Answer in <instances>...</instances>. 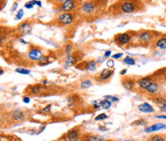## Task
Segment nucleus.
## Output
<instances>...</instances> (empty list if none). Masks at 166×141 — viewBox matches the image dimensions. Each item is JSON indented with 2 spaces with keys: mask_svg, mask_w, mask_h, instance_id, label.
<instances>
[{
  "mask_svg": "<svg viewBox=\"0 0 166 141\" xmlns=\"http://www.w3.org/2000/svg\"><path fill=\"white\" fill-rule=\"evenodd\" d=\"M121 10H122L123 13L131 14V13H133L136 10V4L133 3V2H124L121 5Z\"/></svg>",
  "mask_w": 166,
  "mask_h": 141,
  "instance_id": "obj_1",
  "label": "nucleus"
},
{
  "mask_svg": "<svg viewBox=\"0 0 166 141\" xmlns=\"http://www.w3.org/2000/svg\"><path fill=\"white\" fill-rule=\"evenodd\" d=\"M115 40H116L118 44H120V45H125V44H128L131 41V36L129 35L128 33L120 34V35H118L116 38H115Z\"/></svg>",
  "mask_w": 166,
  "mask_h": 141,
  "instance_id": "obj_2",
  "label": "nucleus"
},
{
  "mask_svg": "<svg viewBox=\"0 0 166 141\" xmlns=\"http://www.w3.org/2000/svg\"><path fill=\"white\" fill-rule=\"evenodd\" d=\"M82 10H83V12L86 13V14H92V13L95 12L96 6L93 2H86V3L83 4Z\"/></svg>",
  "mask_w": 166,
  "mask_h": 141,
  "instance_id": "obj_3",
  "label": "nucleus"
},
{
  "mask_svg": "<svg viewBox=\"0 0 166 141\" xmlns=\"http://www.w3.org/2000/svg\"><path fill=\"white\" fill-rule=\"evenodd\" d=\"M59 21L62 23V24H70L71 22L73 21V17L68 13H64L59 17Z\"/></svg>",
  "mask_w": 166,
  "mask_h": 141,
  "instance_id": "obj_4",
  "label": "nucleus"
},
{
  "mask_svg": "<svg viewBox=\"0 0 166 141\" xmlns=\"http://www.w3.org/2000/svg\"><path fill=\"white\" fill-rule=\"evenodd\" d=\"M75 7V2L71 1V0H66L64 3L62 4V7H60V11L62 12H69L72 11Z\"/></svg>",
  "mask_w": 166,
  "mask_h": 141,
  "instance_id": "obj_5",
  "label": "nucleus"
},
{
  "mask_svg": "<svg viewBox=\"0 0 166 141\" xmlns=\"http://www.w3.org/2000/svg\"><path fill=\"white\" fill-rule=\"evenodd\" d=\"M166 128V125L163 124V123H157V124H154L150 127H147L145 129V132H157V130H160L162 129H165Z\"/></svg>",
  "mask_w": 166,
  "mask_h": 141,
  "instance_id": "obj_6",
  "label": "nucleus"
},
{
  "mask_svg": "<svg viewBox=\"0 0 166 141\" xmlns=\"http://www.w3.org/2000/svg\"><path fill=\"white\" fill-rule=\"evenodd\" d=\"M41 51L39 49H33V50L30 51L29 53V58H30L32 61H36V62H39V60L41 59Z\"/></svg>",
  "mask_w": 166,
  "mask_h": 141,
  "instance_id": "obj_7",
  "label": "nucleus"
},
{
  "mask_svg": "<svg viewBox=\"0 0 166 141\" xmlns=\"http://www.w3.org/2000/svg\"><path fill=\"white\" fill-rule=\"evenodd\" d=\"M152 38H153V35L149 31H145V32H142L138 35V38L141 42H149L152 40Z\"/></svg>",
  "mask_w": 166,
  "mask_h": 141,
  "instance_id": "obj_8",
  "label": "nucleus"
},
{
  "mask_svg": "<svg viewBox=\"0 0 166 141\" xmlns=\"http://www.w3.org/2000/svg\"><path fill=\"white\" fill-rule=\"evenodd\" d=\"M153 82H152V79L151 77H144V78H141V79L138 80V85L139 87L143 89H146L147 87L151 85Z\"/></svg>",
  "mask_w": 166,
  "mask_h": 141,
  "instance_id": "obj_9",
  "label": "nucleus"
},
{
  "mask_svg": "<svg viewBox=\"0 0 166 141\" xmlns=\"http://www.w3.org/2000/svg\"><path fill=\"white\" fill-rule=\"evenodd\" d=\"M138 109L142 112H146V113H149V112H154L155 109L154 108L148 103H143L141 105L138 106Z\"/></svg>",
  "mask_w": 166,
  "mask_h": 141,
  "instance_id": "obj_10",
  "label": "nucleus"
},
{
  "mask_svg": "<svg viewBox=\"0 0 166 141\" xmlns=\"http://www.w3.org/2000/svg\"><path fill=\"white\" fill-rule=\"evenodd\" d=\"M97 67V64L95 61H89V62H84V69H86V70H94Z\"/></svg>",
  "mask_w": 166,
  "mask_h": 141,
  "instance_id": "obj_11",
  "label": "nucleus"
},
{
  "mask_svg": "<svg viewBox=\"0 0 166 141\" xmlns=\"http://www.w3.org/2000/svg\"><path fill=\"white\" fill-rule=\"evenodd\" d=\"M113 72L110 71L109 69H104L103 71L100 73V79L101 80H108L112 76Z\"/></svg>",
  "mask_w": 166,
  "mask_h": 141,
  "instance_id": "obj_12",
  "label": "nucleus"
},
{
  "mask_svg": "<svg viewBox=\"0 0 166 141\" xmlns=\"http://www.w3.org/2000/svg\"><path fill=\"white\" fill-rule=\"evenodd\" d=\"M67 138L69 141H77L78 138H79V134L77 130H70L69 132L67 134Z\"/></svg>",
  "mask_w": 166,
  "mask_h": 141,
  "instance_id": "obj_13",
  "label": "nucleus"
},
{
  "mask_svg": "<svg viewBox=\"0 0 166 141\" xmlns=\"http://www.w3.org/2000/svg\"><path fill=\"white\" fill-rule=\"evenodd\" d=\"M159 88V85L157 83H152L148 87L146 88V91L149 93H155Z\"/></svg>",
  "mask_w": 166,
  "mask_h": 141,
  "instance_id": "obj_14",
  "label": "nucleus"
},
{
  "mask_svg": "<svg viewBox=\"0 0 166 141\" xmlns=\"http://www.w3.org/2000/svg\"><path fill=\"white\" fill-rule=\"evenodd\" d=\"M19 31L21 33H30L31 32V26L29 23L27 22H24V23H22L21 25H19Z\"/></svg>",
  "mask_w": 166,
  "mask_h": 141,
  "instance_id": "obj_15",
  "label": "nucleus"
},
{
  "mask_svg": "<svg viewBox=\"0 0 166 141\" xmlns=\"http://www.w3.org/2000/svg\"><path fill=\"white\" fill-rule=\"evenodd\" d=\"M77 62V58L75 56H67L66 60H65V64L66 66H70V65H74Z\"/></svg>",
  "mask_w": 166,
  "mask_h": 141,
  "instance_id": "obj_16",
  "label": "nucleus"
},
{
  "mask_svg": "<svg viewBox=\"0 0 166 141\" xmlns=\"http://www.w3.org/2000/svg\"><path fill=\"white\" fill-rule=\"evenodd\" d=\"M155 46L160 49H166V38H161L155 42Z\"/></svg>",
  "mask_w": 166,
  "mask_h": 141,
  "instance_id": "obj_17",
  "label": "nucleus"
},
{
  "mask_svg": "<svg viewBox=\"0 0 166 141\" xmlns=\"http://www.w3.org/2000/svg\"><path fill=\"white\" fill-rule=\"evenodd\" d=\"M43 90V87L41 85H33L32 88H31V92L33 94H39L41 92V91Z\"/></svg>",
  "mask_w": 166,
  "mask_h": 141,
  "instance_id": "obj_18",
  "label": "nucleus"
},
{
  "mask_svg": "<svg viewBox=\"0 0 166 141\" xmlns=\"http://www.w3.org/2000/svg\"><path fill=\"white\" fill-rule=\"evenodd\" d=\"M123 85L126 89H131L133 87V82H131V81H130V80H124Z\"/></svg>",
  "mask_w": 166,
  "mask_h": 141,
  "instance_id": "obj_19",
  "label": "nucleus"
},
{
  "mask_svg": "<svg viewBox=\"0 0 166 141\" xmlns=\"http://www.w3.org/2000/svg\"><path fill=\"white\" fill-rule=\"evenodd\" d=\"M13 116H14V118L15 120H21L23 118V112L21 111H18V109H17V111H15Z\"/></svg>",
  "mask_w": 166,
  "mask_h": 141,
  "instance_id": "obj_20",
  "label": "nucleus"
},
{
  "mask_svg": "<svg viewBox=\"0 0 166 141\" xmlns=\"http://www.w3.org/2000/svg\"><path fill=\"white\" fill-rule=\"evenodd\" d=\"M100 106L102 107L103 109H110V106H112V102H110L109 100H104V101H102L101 103H100Z\"/></svg>",
  "mask_w": 166,
  "mask_h": 141,
  "instance_id": "obj_21",
  "label": "nucleus"
},
{
  "mask_svg": "<svg viewBox=\"0 0 166 141\" xmlns=\"http://www.w3.org/2000/svg\"><path fill=\"white\" fill-rule=\"evenodd\" d=\"M50 62V61H49V57H41V59L39 60V65H46V64H48Z\"/></svg>",
  "mask_w": 166,
  "mask_h": 141,
  "instance_id": "obj_22",
  "label": "nucleus"
},
{
  "mask_svg": "<svg viewBox=\"0 0 166 141\" xmlns=\"http://www.w3.org/2000/svg\"><path fill=\"white\" fill-rule=\"evenodd\" d=\"M91 87V81L90 80H85L83 83H81V87L84 88V89H86V88Z\"/></svg>",
  "mask_w": 166,
  "mask_h": 141,
  "instance_id": "obj_23",
  "label": "nucleus"
},
{
  "mask_svg": "<svg viewBox=\"0 0 166 141\" xmlns=\"http://www.w3.org/2000/svg\"><path fill=\"white\" fill-rule=\"evenodd\" d=\"M124 62H126V64H129V65H134L135 64V61H134L133 58H131V57H127V58L124 59Z\"/></svg>",
  "mask_w": 166,
  "mask_h": 141,
  "instance_id": "obj_24",
  "label": "nucleus"
},
{
  "mask_svg": "<svg viewBox=\"0 0 166 141\" xmlns=\"http://www.w3.org/2000/svg\"><path fill=\"white\" fill-rule=\"evenodd\" d=\"M15 71L18 72V73H20V74H24V75L30 74V70L24 69V68H17V69H15Z\"/></svg>",
  "mask_w": 166,
  "mask_h": 141,
  "instance_id": "obj_25",
  "label": "nucleus"
},
{
  "mask_svg": "<svg viewBox=\"0 0 166 141\" xmlns=\"http://www.w3.org/2000/svg\"><path fill=\"white\" fill-rule=\"evenodd\" d=\"M88 141H103V138L100 136H97V135H92V136H89Z\"/></svg>",
  "mask_w": 166,
  "mask_h": 141,
  "instance_id": "obj_26",
  "label": "nucleus"
},
{
  "mask_svg": "<svg viewBox=\"0 0 166 141\" xmlns=\"http://www.w3.org/2000/svg\"><path fill=\"white\" fill-rule=\"evenodd\" d=\"M151 141H166V140L162 136H160V135H155V136L151 138Z\"/></svg>",
  "mask_w": 166,
  "mask_h": 141,
  "instance_id": "obj_27",
  "label": "nucleus"
},
{
  "mask_svg": "<svg viewBox=\"0 0 166 141\" xmlns=\"http://www.w3.org/2000/svg\"><path fill=\"white\" fill-rule=\"evenodd\" d=\"M107 114H105V113H101V114H99V115H97L95 117V120L96 121H100V120H104V119H106L107 118Z\"/></svg>",
  "mask_w": 166,
  "mask_h": 141,
  "instance_id": "obj_28",
  "label": "nucleus"
},
{
  "mask_svg": "<svg viewBox=\"0 0 166 141\" xmlns=\"http://www.w3.org/2000/svg\"><path fill=\"white\" fill-rule=\"evenodd\" d=\"M131 125H135V126H139V125H146V121L143 119H140V120H137V121L133 122V123H131Z\"/></svg>",
  "mask_w": 166,
  "mask_h": 141,
  "instance_id": "obj_29",
  "label": "nucleus"
},
{
  "mask_svg": "<svg viewBox=\"0 0 166 141\" xmlns=\"http://www.w3.org/2000/svg\"><path fill=\"white\" fill-rule=\"evenodd\" d=\"M65 53H66L67 56H70V53L71 51H72V46L70 45V44H68V45H66V48H65Z\"/></svg>",
  "mask_w": 166,
  "mask_h": 141,
  "instance_id": "obj_30",
  "label": "nucleus"
},
{
  "mask_svg": "<svg viewBox=\"0 0 166 141\" xmlns=\"http://www.w3.org/2000/svg\"><path fill=\"white\" fill-rule=\"evenodd\" d=\"M23 15H24V12H23L22 10H19V12L17 13V17H15V19H21Z\"/></svg>",
  "mask_w": 166,
  "mask_h": 141,
  "instance_id": "obj_31",
  "label": "nucleus"
},
{
  "mask_svg": "<svg viewBox=\"0 0 166 141\" xmlns=\"http://www.w3.org/2000/svg\"><path fill=\"white\" fill-rule=\"evenodd\" d=\"M106 99L107 100H109L110 102H117L118 101V98L112 97V96H106Z\"/></svg>",
  "mask_w": 166,
  "mask_h": 141,
  "instance_id": "obj_32",
  "label": "nucleus"
},
{
  "mask_svg": "<svg viewBox=\"0 0 166 141\" xmlns=\"http://www.w3.org/2000/svg\"><path fill=\"white\" fill-rule=\"evenodd\" d=\"M50 109H51V105H48L47 107H45L43 109H42V111L43 112H45V113H49L50 112Z\"/></svg>",
  "mask_w": 166,
  "mask_h": 141,
  "instance_id": "obj_33",
  "label": "nucleus"
},
{
  "mask_svg": "<svg viewBox=\"0 0 166 141\" xmlns=\"http://www.w3.org/2000/svg\"><path fill=\"white\" fill-rule=\"evenodd\" d=\"M107 65L109 67H113V65H114V62H113L112 60H109V61L107 62Z\"/></svg>",
  "mask_w": 166,
  "mask_h": 141,
  "instance_id": "obj_34",
  "label": "nucleus"
},
{
  "mask_svg": "<svg viewBox=\"0 0 166 141\" xmlns=\"http://www.w3.org/2000/svg\"><path fill=\"white\" fill-rule=\"evenodd\" d=\"M122 56H123V54H122V53H117V54L113 55L112 58H113V59H119V58H121Z\"/></svg>",
  "mask_w": 166,
  "mask_h": 141,
  "instance_id": "obj_35",
  "label": "nucleus"
},
{
  "mask_svg": "<svg viewBox=\"0 0 166 141\" xmlns=\"http://www.w3.org/2000/svg\"><path fill=\"white\" fill-rule=\"evenodd\" d=\"M24 6H25V8H27V9H31V8L33 7L32 1H31V2H28V3H26V4L24 5Z\"/></svg>",
  "mask_w": 166,
  "mask_h": 141,
  "instance_id": "obj_36",
  "label": "nucleus"
},
{
  "mask_svg": "<svg viewBox=\"0 0 166 141\" xmlns=\"http://www.w3.org/2000/svg\"><path fill=\"white\" fill-rule=\"evenodd\" d=\"M32 4H33V5L37 4V5H38V6L41 7V1H32Z\"/></svg>",
  "mask_w": 166,
  "mask_h": 141,
  "instance_id": "obj_37",
  "label": "nucleus"
},
{
  "mask_svg": "<svg viewBox=\"0 0 166 141\" xmlns=\"http://www.w3.org/2000/svg\"><path fill=\"white\" fill-rule=\"evenodd\" d=\"M110 55H112V51H107L106 53H105V58H108V57H110Z\"/></svg>",
  "mask_w": 166,
  "mask_h": 141,
  "instance_id": "obj_38",
  "label": "nucleus"
},
{
  "mask_svg": "<svg viewBox=\"0 0 166 141\" xmlns=\"http://www.w3.org/2000/svg\"><path fill=\"white\" fill-rule=\"evenodd\" d=\"M23 102H24V103H29V102H30V98H28V97H23Z\"/></svg>",
  "mask_w": 166,
  "mask_h": 141,
  "instance_id": "obj_39",
  "label": "nucleus"
},
{
  "mask_svg": "<svg viewBox=\"0 0 166 141\" xmlns=\"http://www.w3.org/2000/svg\"><path fill=\"white\" fill-rule=\"evenodd\" d=\"M155 118H162V119H166V115H155Z\"/></svg>",
  "mask_w": 166,
  "mask_h": 141,
  "instance_id": "obj_40",
  "label": "nucleus"
},
{
  "mask_svg": "<svg viewBox=\"0 0 166 141\" xmlns=\"http://www.w3.org/2000/svg\"><path fill=\"white\" fill-rule=\"evenodd\" d=\"M17 3H15L14 4V8L12 9V11H15V9H17Z\"/></svg>",
  "mask_w": 166,
  "mask_h": 141,
  "instance_id": "obj_41",
  "label": "nucleus"
},
{
  "mask_svg": "<svg viewBox=\"0 0 166 141\" xmlns=\"http://www.w3.org/2000/svg\"><path fill=\"white\" fill-rule=\"evenodd\" d=\"M126 72H127V69H123L122 71H121V75H124V74H126Z\"/></svg>",
  "mask_w": 166,
  "mask_h": 141,
  "instance_id": "obj_42",
  "label": "nucleus"
},
{
  "mask_svg": "<svg viewBox=\"0 0 166 141\" xmlns=\"http://www.w3.org/2000/svg\"><path fill=\"white\" fill-rule=\"evenodd\" d=\"M42 83H44V85H46V83H48V81H47V80H44Z\"/></svg>",
  "mask_w": 166,
  "mask_h": 141,
  "instance_id": "obj_43",
  "label": "nucleus"
}]
</instances>
